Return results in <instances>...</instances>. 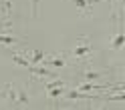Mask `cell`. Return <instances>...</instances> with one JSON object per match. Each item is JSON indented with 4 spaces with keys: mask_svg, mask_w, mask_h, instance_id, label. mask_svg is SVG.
I'll return each mask as SVG.
<instances>
[{
    "mask_svg": "<svg viewBox=\"0 0 125 110\" xmlns=\"http://www.w3.org/2000/svg\"><path fill=\"white\" fill-rule=\"evenodd\" d=\"M87 2H89V8H93V6H95V4H99L101 0H87Z\"/></svg>",
    "mask_w": 125,
    "mask_h": 110,
    "instance_id": "12",
    "label": "cell"
},
{
    "mask_svg": "<svg viewBox=\"0 0 125 110\" xmlns=\"http://www.w3.org/2000/svg\"><path fill=\"white\" fill-rule=\"evenodd\" d=\"M65 94L71 100H93V96H89L87 92H79V90H67Z\"/></svg>",
    "mask_w": 125,
    "mask_h": 110,
    "instance_id": "4",
    "label": "cell"
},
{
    "mask_svg": "<svg viewBox=\"0 0 125 110\" xmlns=\"http://www.w3.org/2000/svg\"><path fill=\"white\" fill-rule=\"evenodd\" d=\"M0 2H2V0H0Z\"/></svg>",
    "mask_w": 125,
    "mask_h": 110,
    "instance_id": "17",
    "label": "cell"
},
{
    "mask_svg": "<svg viewBox=\"0 0 125 110\" xmlns=\"http://www.w3.org/2000/svg\"><path fill=\"white\" fill-rule=\"evenodd\" d=\"M28 72H32L34 76H41V78H46V76H52V72L46 66H41V64H36V66H30L28 68Z\"/></svg>",
    "mask_w": 125,
    "mask_h": 110,
    "instance_id": "3",
    "label": "cell"
},
{
    "mask_svg": "<svg viewBox=\"0 0 125 110\" xmlns=\"http://www.w3.org/2000/svg\"><path fill=\"white\" fill-rule=\"evenodd\" d=\"M12 62L18 66H24V68H30L32 64H30V60L24 56V54H12Z\"/></svg>",
    "mask_w": 125,
    "mask_h": 110,
    "instance_id": "5",
    "label": "cell"
},
{
    "mask_svg": "<svg viewBox=\"0 0 125 110\" xmlns=\"http://www.w3.org/2000/svg\"><path fill=\"white\" fill-rule=\"evenodd\" d=\"M46 88H67V82L65 80H54L51 84H46Z\"/></svg>",
    "mask_w": 125,
    "mask_h": 110,
    "instance_id": "9",
    "label": "cell"
},
{
    "mask_svg": "<svg viewBox=\"0 0 125 110\" xmlns=\"http://www.w3.org/2000/svg\"><path fill=\"white\" fill-rule=\"evenodd\" d=\"M91 40H89V36H81L79 40H77V44H75V48L71 50V54L75 58H87L89 54H91Z\"/></svg>",
    "mask_w": 125,
    "mask_h": 110,
    "instance_id": "1",
    "label": "cell"
},
{
    "mask_svg": "<svg viewBox=\"0 0 125 110\" xmlns=\"http://www.w3.org/2000/svg\"><path fill=\"white\" fill-rule=\"evenodd\" d=\"M16 42H18V38H14L10 34H0V44H2V46H12Z\"/></svg>",
    "mask_w": 125,
    "mask_h": 110,
    "instance_id": "7",
    "label": "cell"
},
{
    "mask_svg": "<svg viewBox=\"0 0 125 110\" xmlns=\"http://www.w3.org/2000/svg\"><path fill=\"white\" fill-rule=\"evenodd\" d=\"M103 110H109V108H103Z\"/></svg>",
    "mask_w": 125,
    "mask_h": 110,
    "instance_id": "16",
    "label": "cell"
},
{
    "mask_svg": "<svg viewBox=\"0 0 125 110\" xmlns=\"http://www.w3.org/2000/svg\"><path fill=\"white\" fill-rule=\"evenodd\" d=\"M105 72H93V70H87V72L83 74V82H93V80H99V78H103Z\"/></svg>",
    "mask_w": 125,
    "mask_h": 110,
    "instance_id": "6",
    "label": "cell"
},
{
    "mask_svg": "<svg viewBox=\"0 0 125 110\" xmlns=\"http://www.w3.org/2000/svg\"><path fill=\"white\" fill-rule=\"evenodd\" d=\"M0 28H2V22H0Z\"/></svg>",
    "mask_w": 125,
    "mask_h": 110,
    "instance_id": "14",
    "label": "cell"
},
{
    "mask_svg": "<svg viewBox=\"0 0 125 110\" xmlns=\"http://www.w3.org/2000/svg\"><path fill=\"white\" fill-rule=\"evenodd\" d=\"M38 2L41 0H32V16H36V12H38Z\"/></svg>",
    "mask_w": 125,
    "mask_h": 110,
    "instance_id": "11",
    "label": "cell"
},
{
    "mask_svg": "<svg viewBox=\"0 0 125 110\" xmlns=\"http://www.w3.org/2000/svg\"><path fill=\"white\" fill-rule=\"evenodd\" d=\"M109 100H115V102H125V92H115L113 96H109Z\"/></svg>",
    "mask_w": 125,
    "mask_h": 110,
    "instance_id": "10",
    "label": "cell"
},
{
    "mask_svg": "<svg viewBox=\"0 0 125 110\" xmlns=\"http://www.w3.org/2000/svg\"><path fill=\"white\" fill-rule=\"evenodd\" d=\"M65 92H67V88H46V94H49L51 98H59Z\"/></svg>",
    "mask_w": 125,
    "mask_h": 110,
    "instance_id": "8",
    "label": "cell"
},
{
    "mask_svg": "<svg viewBox=\"0 0 125 110\" xmlns=\"http://www.w3.org/2000/svg\"><path fill=\"white\" fill-rule=\"evenodd\" d=\"M123 16H125V6H123Z\"/></svg>",
    "mask_w": 125,
    "mask_h": 110,
    "instance_id": "13",
    "label": "cell"
},
{
    "mask_svg": "<svg viewBox=\"0 0 125 110\" xmlns=\"http://www.w3.org/2000/svg\"><path fill=\"white\" fill-rule=\"evenodd\" d=\"M109 46H111V50H121L123 46H125V32H123V30H121V32H117V34L111 38Z\"/></svg>",
    "mask_w": 125,
    "mask_h": 110,
    "instance_id": "2",
    "label": "cell"
},
{
    "mask_svg": "<svg viewBox=\"0 0 125 110\" xmlns=\"http://www.w3.org/2000/svg\"><path fill=\"white\" fill-rule=\"evenodd\" d=\"M123 78H125V72H123Z\"/></svg>",
    "mask_w": 125,
    "mask_h": 110,
    "instance_id": "15",
    "label": "cell"
}]
</instances>
